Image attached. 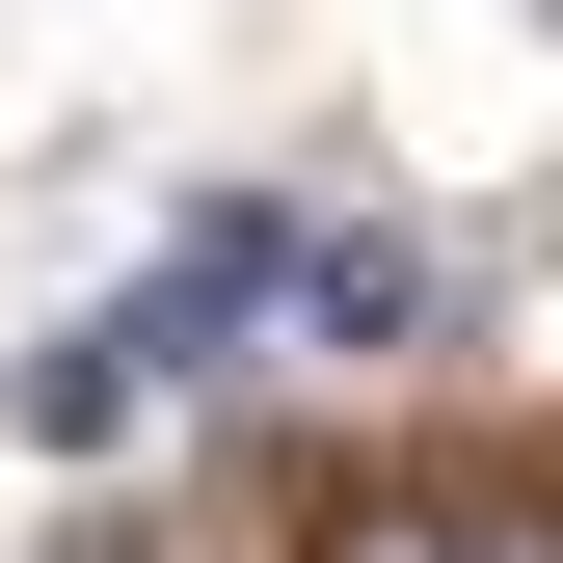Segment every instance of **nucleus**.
<instances>
[{
  "label": "nucleus",
  "mask_w": 563,
  "mask_h": 563,
  "mask_svg": "<svg viewBox=\"0 0 563 563\" xmlns=\"http://www.w3.org/2000/svg\"><path fill=\"white\" fill-rule=\"evenodd\" d=\"M430 322H456V268L402 242V216H296V349L376 376V349H430Z\"/></svg>",
  "instance_id": "2"
},
{
  "label": "nucleus",
  "mask_w": 563,
  "mask_h": 563,
  "mask_svg": "<svg viewBox=\"0 0 563 563\" xmlns=\"http://www.w3.org/2000/svg\"><path fill=\"white\" fill-rule=\"evenodd\" d=\"M349 563H563V537H483V510H376Z\"/></svg>",
  "instance_id": "4"
},
{
  "label": "nucleus",
  "mask_w": 563,
  "mask_h": 563,
  "mask_svg": "<svg viewBox=\"0 0 563 563\" xmlns=\"http://www.w3.org/2000/svg\"><path fill=\"white\" fill-rule=\"evenodd\" d=\"M0 430H27V456H108L134 430V322H54L27 376H0Z\"/></svg>",
  "instance_id": "3"
},
{
  "label": "nucleus",
  "mask_w": 563,
  "mask_h": 563,
  "mask_svg": "<svg viewBox=\"0 0 563 563\" xmlns=\"http://www.w3.org/2000/svg\"><path fill=\"white\" fill-rule=\"evenodd\" d=\"M296 349V216H188V268L134 296V376H268Z\"/></svg>",
  "instance_id": "1"
}]
</instances>
